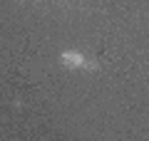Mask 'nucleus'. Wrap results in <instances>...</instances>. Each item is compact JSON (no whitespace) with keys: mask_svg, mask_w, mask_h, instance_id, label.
<instances>
[{"mask_svg":"<svg viewBox=\"0 0 149 141\" xmlns=\"http://www.w3.org/2000/svg\"><path fill=\"white\" fill-rule=\"evenodd\" d=\"M60 62H62L65 67H82V69H85V62H87V59L82 57L80 52H74V50H67V52L60 55Z\"/></svg>","mask_w":149,"mask_h":141,"instance_id":"f257e3e1","label":"nucleus"}]
</instances>
